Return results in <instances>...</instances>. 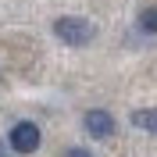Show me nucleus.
I'll return each instance as SVG.
<instances>
[{"instance_id":"1","label":"nucleus","mask_w":157,"mask_h":157,"mask_svg":"<svg viewBox=\"0 0 157 157\" xmlns=\"http://www.w3.org/2000/svg\"><path fill=\"white\" fill-rule=\"evenodd\" d=\"M54 36H57L61 43H68V47H86L89 39H93V25H89L86 18L68 14V18H57V21H54Z\"/></svg>"},{"instance_id":"2","label":"nucleus","mask_w":157,"mask_h":157,"mask_svg":"<svg viewBox=\"0 0 157 157\" xmlns=\"http://www.w3.org/2000/svg\"><path fill=\"white\" fill-rule=\"evenodd\" d=\"M7 143H11V150H14V154H32V150L39 147V128L32 125V121H18V125L11 128Z\"/></svg>"},{"instance_id":"3","label":"nucleus","mask_w":157,"mask_h":157,"mask_svg":"<svg viewBox=\"0 0 157 157\" xmlns=\"http://www.w3.org/2000/svg\"><path fill=\"white\" fill-rule=\"evenodd\" d=\"M82 125H86V132H89L93 139H107L111 132H114V118H111L107 111H86Z\"/></svg>"},{"instance_id":"4","label":"nucleus","mask_w":157,"mask_h":157,"mask_svg":"<svg viewBox=\"0 0 157 157\" xmlns=\"http://www.w3.org/2000/svg\"><path fill=\"white\" fill-rule=\"evenodd\" d=\"M132 125H136V128H143V132H157V107L132 111Z\"/></svg>"},{"instance_id":"5","label":"nucleus","mask_w":157,"mask_h":157,"mask_svg":"<svg viewBox=\"0 0 157 157\" xmlns=\"http://www.w3.org/2000/svg\"><path fill=\"white\" fill-rule=\"evenodd\" d=\"M139 29H143V32H154V36H157V7H147L143 14H139Z\"/></svg>"},{"instance_id":"6","label":"nucleus","mask_w":157,"mask_h":157,"mask_svg":"<svg viewBox=\"0 0 157 157\" xmlns=\"http://www.w3.org/2000/svg\"><path fill=\"white\" fill-rule=\"evenodd\" d=\"M64 157H93V154H86V150H82V147H71V150H68V154H64Z\"/></svg>"},{"instance_id":"7","label":"nucleus","mask_w":157,"mask_h":157,"mask_svg":"<svg viewBox=\"0 0 157 157\" xmlns=\"http://www.w3.org/2000/svg\"><path fill=\"white\" fill-rule=\"evenodd\" d=\"M0 157H7V154H4V139H0Z\"/></svg>"}]
</instances>
